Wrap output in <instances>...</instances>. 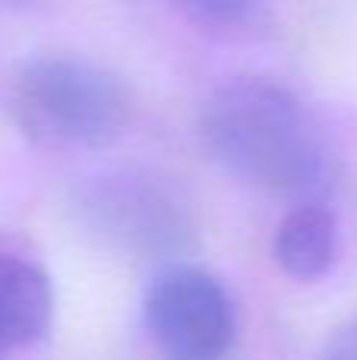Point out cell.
Here are the masks:
<instances>
[{
  "instance_id": "1",
  "label": "cell",
  "mask_w": 357,
  "mask_h": 360,
  "mask_svg": "<svg viewBox=\"0 0 357 360\" xmlns=\"http://www.w3.org/2000/svg\"><path fill=\"white\" fill-rule=\"evenodd\" d=\"M200 136L225 171L294 202H326L339 177L323 124L275 79L244 76L219 86L200 111Z\"/></svg>"
},
{
  "instance_id": "2",
  "label": "cell",
  "mask_w": 357,
  "mask_h": 360,
  "mask_svg": "<svg viewBox=\"0 0 357 360\" xmlns=\"http://www.w3.org/2000/svg\"><path fill=\"white\" fill-rule=\"evenodd\" d=\"M10 111L29 143L51 152L101 149L124 133L130 92L82 57H38L19 70Z\"/></svg>"
},
{
  "instance_id": "3",
  "label": "cell",
  "mask_w": 357,
  "mask_h": 360,
  "mask_svg": "<svg viewBox=\"0 0 357 360\" xmlns=\"http://www.w3.org/2000/svg\"><path fill=\"white\" fill-rule=\"evenodd\" d=\"M145 332L164 360H225L238 338L231 294L196 266H171L143 300Z\"/></svg>"
},
{
  "instance_id": "4",
  "label": "cell",
  "mask_w": 357,
  "mask_h": 360,
  "mask_svg": "<svg viewBox=\"0 0 357 360\" xmlns=\"http://www.w3.org/2000/svg\"><path fill=\"white\" fill-rule=\"evenodd\" d=\"M82 212L95 234L136 256L174 253L193 231L181 193L164 180L136 171L98 177L86 190Z\"/></svg>"
},
{
  "instance_id": "5",
  "label": "cell",
  "mask_w": 357,
  "mask_h": 360,
  "mask_svg": "<svg viewBox=\"0 0 357 360\" xmlns=\"http://www.w3.org/2000/svg\"><path fill=\"white\" fill-rule=\"evenodd\" d=\"M54 319V288L35 259L0 247V354L44 338Z\"/></svg>"
},
{
  "instance_id": "6",
  "label": "cell",
  "mask_w": 357,
  "mask_h": 360,
  "mask_svg": "<svg viewBox=\"0 0 357 360\" xmlns=\"http://www.w3.org/2000/svg\"><path fill=\"white\" fill-rule=\"evenodd\" d=\"M278 269L297 281H313L332 269L339 256V221L326 202H294L272 237Z\"/></svg>"
},
{
  "instance_id": "7",
  "label": "cell",
  "mask_w": 357,
  "mask_h": 360,
  "mask_svg": "<svg viewBox=\"0 0 357 360\" xmlns=\"http://www.w3.org/2000/svg\"><path fill=\"white\" fill-rule=\"evenodd\" d=\"M162 4L209 32L250 29L263 13V0H162Z\"/></svg>"
},
{
  "instance_id": "8",
  "label": "cell",
  "mask_w": 357,
  "mask_h": 360,
  "mask_svg": "<svg viewBox=\"0 0 357 360\" xmlns=\"http://www.w3.org/2000/svg\"><path fill=\"white\" fill-rule=\"evenodd\" d=\"M320 360H357V316L335 326L332 335L323 345Z\"/></svg>"
},
{
  "instance_id": "9",
  "label": "cell",
  "mask_w": 357,
  "mask_h": 360,
  "mask_svg": "<svg viewBox=\"0 0 357 360\" xmlns=\"http://www.w3.org/2000/svg\"><path fill=\"white\" fill-rule=\"evenodd\" d=\"M6 4H25V0H6Z\"/></svg>"
}]
</instances>
